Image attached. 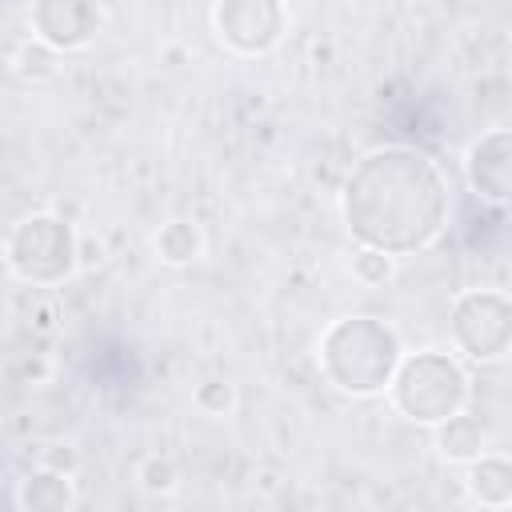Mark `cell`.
Here are the masks:
<instances>
[{"instance_id": "cell-1", "label": "cell", "mask_w": 512, "mask_h": 512, "mask_svg": "<svg viewBox=\"0 0 512 512\" xmlns=\"http://www.w3.org/2000/svg\"><path fill=\"white\" fill-rule=\"evenodd\" d=\"M340 212L356 244L412 256L440 240L452 212V192L432 156L404 144H384L364 152L348 172Z\"/></svg>"}, {"instance_id": "cell-2", "label": "cell", "mask_w": 512, "mask_h": 512, "mask_svg": "<svg viewBox=\"0 0 512 512\" xmlns=\"http://www.w3.org/2000/svg\"><path fill=\"white\" fill-rule=\"evenodd\" d=\"M404 360L400 336L376 316H340L316 340V364L332 388L344 396H380L388 392Z\"/></svg>"}, {"instance_id": "cell-3", "label": "cell", "mask_w": 512, "mask_h": 512, "mask_svg": "<svg viewBox=\"0 0 512 512\" xmlns=\"http://www.w3.org/2000/svg\"><path fill=\"white\" fill-rule=\"evenodd\" d=\"M468 392H472L468 372L452 352L420 348V352H404V360L388 384V404L404 420L436 428L440 420L464 412Z\"/></svg>"}, {"instance_id": "cell-4", "label": "cell", "mask_w": 512, "mask_h": 512, "mask_svg": "<svg viewBox=\"0 0 512 512\" xmlns=\"http://www.w3.org/2000/svg\"><path fill=\"white\" fill-rule=\"evenodd\" d=\"M76 232L56 212H32L16 220L4 236V264L16 280L32 288L64 284L76 272Z\"/></svg>"}, {"instance_id": "cell-5", "label": "cell", "mask_w": 512, "mask_h": 512, "mask_svg": "<svg viewBox=\"0 0 512 512\" xmlns=\"http://www.w3.org/2000/svg\"><path fill=\"white\" fill-rule=\"evenodd\" d=\"M448 340L472 364H496L512 352V296L500 288H464L448 308Z\"/></svg>"}, {"instance_id": "cell-6", "label": "cell", "mask_w": 512, "mask_h": 512, "mask_svg": "<svg viewBox=\"0 0 512 512\" xmlns=\"http://www.w3.org/2000/svg\"><path fill=\"white\" fill-rule=\"evenodd\" d=\"M212 32L232 56H264L288 32V0H216Z\"/></svg>"}, {"instance_id": "cell-7", "label": "cell", "mask_w": 512, "mask_h": 512, "mask_svg": "<svg viewBox=\"0 0 512 512\" xmlns=\"http://www.w3.org/2000/svg\"><path fill=\"white\" fill-rule=\"evenodd\" d=\"M100 20H104L100 0H32L28 8L32 36L56 52L88 48L92 36L100 32Z\"/></svg>"}, {"instance_id": "cell-8", "label": "cell", "mask_w": 512, "mask_h": 512, "mask_svg": "<svg viewBox=\"0 0 512 512\" xmlns=\"http://www.w3.org/2000/svg\"><path fill=\"white\" fill-rule=\"evenodd\" d=\"M464 176L480 200L512 204V128H488L464 148Z\"/></svg>"}, {"instance_id": "cell-9", "label": "cell", "mask_w": 512, "mask_h": 512, "mask_svg": "<svg viewBox=\"0 0 512 512\" xmlns=\"http://www.w3.org/2000/svg\"><path fill=\"white\" fill-rule=\"evenodd\" d=\"M464 492L480 508H508L512 504V456L484 448L472 464H464Z\"/></svg>"}, {"instance_id": "cell-10", "label": "cell", "mask_w": 512, "mask_h": 512, "mask_svg": "<svg viewBox=\"0 0 512 512\" xmlns=\"http://www.w3.org/2000/svg\"><path fill=\"white\" fill-rule=\"evenodd\" d=\"M76 484H72V476L68 472H56V468H36V472H28L24 480H16V488H12V504L20 508V512H68V508H76Z\"/></svg>"}, {"instance_id": "cell-11", "label": "cell", "mask_w": 512, "mask_h": 512, "mask_svg": "<svg viewBox=\"0 0 512 512\" xmlns=\"http://www.w3.org/2000/svg\"><path fill=\"white\" fill-rule=\"evenodd\" d=\"M484 448H488V432H484V424L476 416L456 412V416H448V420L436 424V452H440V460H448V464H472Z\"/></svg>"}, {"instance_id": "cell-12", "label": "cell", "mask_w": 512, "mask_h": 512, "mask_svg": "<svg viewBox=\"0 0 512 512\" xmlns=\"http://www.w3.org/2000/svg\"><path fill=\"white\" fill-rule=\"evenodd\" d=\"M152 252H156L164 264H172V268L192 264V260H200V252H204V232H200L192 220H164V224L156 228V236H152Z\"/></svg>"}, {"instance_id": "cell-13", "label": "cell", "mask_w": 512, "mask_h": 512, "mask_svg": "<svg viewBox=\"0 0 512 512\" xmlns=\"http://www.w3.org/2000/svg\"><path fill=\"white\" fill-rule=\"evenodd\" d=\"M396 264H400V256H392L384 248H372V244H356L352 248V260H348L352 280L364 284V288H384L396 276Z\"/></svg>"}, {"instance_id": "cell-14", "label": "cell", "mask_w": 512, "mask_h": 512, "mask_svg": "<svg viewBox=\"0 0 512 512\" xmlns=\"http://www.w3.org/2000/svg\"><path fill=\"white\" fill-rule=\"evenodd\" d=\"M136 484L152 496H168L180 488V468L168 460V456H148L140 468H136Z\"/></svg>"}, {"instance_id": "cell-15", "label": "cell", "mask_w": 512, "mask_h": 512, "mask_svg": "<svg viewBox=\"0 0 512 512\" xmlns=\"http://www.w3.org/2000/svg\"><path fill=\"white\" fill-rule=\"evenodd\" d=\"M56 48H48L44 40H28V48L20 52V56H12V72H20V76H32V80H44V76H52L56 72Z\"/></svg>"}, {"instance_id": "cell-16", "label": "cell", "mask_w": 512, "mask_h": 512, "mask_svg": "<svg viewBox=\"0 0 512 512\" xmlns=\"http://www.w3.org/2000/svg\"><path fill=\"white\" fill-rule=\"evenodd\" d=\"M192 404H196L204 416H224V412H232V404H236V388H232L228 380H204V384H196Z\"/></svg>"}, {"instance_id": "cell-17", "label": "cell", "mask_w": 512, "mask_h": 512, "mask_svg": "<svg viewBox=\"0 0 512 512\" xmlns=\"http://www.w3.org/2000/svg\"><path fill=\"white\" fill-rule=\"evenodd\" d=\"M76 460H80V456H76V448H72V444H52V448H44V460H40V464L72 476V472H76Z\"/></svg>"}]
</instances>
